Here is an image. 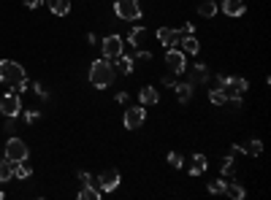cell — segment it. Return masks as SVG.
Here are the masks:
<instances>
[{
	"label": "cell",
	"mask_w": 271,
	"mask_h": 200,
	"mask_svg": "<svg viewBox=\"0 0 271 200\" xmlns=\"http://www.w3.org/2000/svg\"><path fill=\"white\" fill-rule=\"evenodd\" d=\"M0 82L6 86H14L17 92L28 90V76H25V68L14 60H0Z\"/></svg>",
	"instance_id": "obj_1"
},
{
	"label": "cell",
	"mask_w": 271,
	"mask_h": 200,
	"mask_svg": "<svg viewBox=\"0 0 271 200\" xmlns=\"http://www.w3.org/2000/svg\"><path fill=\"white\" fill-rule=\"evenodd\" d=\"M117 78V68L111 65V60H95V62L90 65V82L92 86H98V90H106V86H111Z\"/></svg>",
	"instance_id": "obj_2"
},
{
	"label": "cell",
	"mask_w": 271,
	"mask_h": 200,
	"mask_svg": "<svg viewBox=\"0 0 271 200\" xmlns=\"http://www.w3.org/2000/svg\"><path fill=\"white\" fill-rule=\"evenodd\" d=\"M19 111H22V100H19L17 90H9L0 95V114L9 116V119H17Z\"/></svg>",
	"instance_id": "obj_3"
},
{
	"label": "cell",
	"mask_w": 271,
	"mask_h": 200,
	"mask_svg": "<svg viewBox=\"0 0 271 200\" xmlns=\"http://www.w3.org/2000/svg\"><path fill=\"white\" fill-rule=\"evenodd\" d=\"M217 86H222V90L228 92V98L230 95H244L247 92V78H239V76H228V73H220L217 76Z\"/></svg>",
	"instance_id": "obj_4"
},
{
	"label": "cell",
	"mask_w": 271,
	"mask_h": 200,
	"mask_svg": "<svg viewBox=\"0 0 271 200\" xmlns=\"http://www.w3.org/2000/svg\"><path fill=\"white\" fill-rule=\"evenodd\" d=\"M114 14L125 22H136V19H141V6H138V0H117Z\"/></svg>",
	"instance_id": "obj_5"
},
{
	"label": "cell",
	"mask_w": 271,
	"mask_h": 200,
	"mask_svg": "<svg viewBox=\"0 0 271 200\" xmlns=\"http://www.w3.org/2000/svg\"><path fill=\"white\" fill-rule=\"evenodd\" d=\"M28 154H30V149L22 138H9L6 141V160L9 162H22V160H28Z\"/></svg>",
	"instance_id": "obj_6"
},
{
	"label": "cell",
	"mask_w": 271,
	"mask_h": 200,
	"mask_svg": "<svg viewBox=\"0 0 271 200\" xmlns=\"http://www.w3.org/2000/svg\"><path fill=\"white\" fill-rule=\"evenodd\" d=\"M120 182H122V176H120V170H117V168H106L101 176L95 178L98 190H101L103 195H106V192H114L117 186H120Z\"/></svg>",
	"instance_id": "obj_7"
},
{
	"label": "cell",
	"mask_w": 271,
	"mask_h": 200,
	"mask_svg": "<svg viewBox=\"0 0 271 200\" xmlns=\"http://www.w3.org/2000/svg\"><path fill=\"white\" fill-rule=\"evenodd\" d=\"M122 49H125V44H122V38L117 36V32L106 36V38H103V44H101V52H103V57H106V60L120 57V54H122Z\"/></svg>",
	"instance_id": "obj_8"
},
{
	"label": "cell",
	"mask_w": 271,
	"mask_h": 200,
	"mask_svg": "<svg viewBox=\"0 0 271 200\" xmlns=\"http://www.w3.org/2000/svg\"><path fill=\"white\" fill-rule=\"evenodd\" d=\"M144 122H147V111H144V106H133V108L125 111V119H122L125 130H138Z\"/></svg>",
	"instance_id": "obj_9"
},
{
	"label": "cell",
	"mask_w": 271,
	"mask_h": 200,
	"mask_svg": "<svg viewBox=\"0 0 271 200\" xmlns=\"http://www.w3.org/2000/svg\"><path fill=\"white\" fill-rule=\"evenodd\" d=\"M166 65L171 68V73H184V68H187V54L184 52H176L174 46L166 52Z\"/></svg>",
	"instance_id": "obj_10"
},
{
	"label": "cell",
	"mask_w": 271,
	"mask_h": 200,
	"mask_svg": "<svg viewBox=\"0 0 271 200\" xmlns=\"http://www.w3.org/2000/svg\"><path fill=\"white\" fill-rule=\"evenodd\" d=\"M128 44L133 46V49H149V36H147V28H141V24H138V28H133L130 30V36H128Z\"/></svg>",
	"instance_id": "obj_11"
},
{
	"label": "cell",
	"mask_w": 271,
	"mask_h": 200,
	"mask_svg": "<svg viewBox=\"0 0 271 200\" xmlns=\"http://www.w3.org/2000/svg\"><path fill=\"white\" fill-rule=\"evenodd\" d=\"M179 38H182V32L174 30V28H160V30H157V41L166 46V49L176 46V44H179Z\"/></svg>",
	"instance_id": "obj_12"
},
{
	"label": "cell",
	"mask_w": 271,
	"mask_h": 200,
	"mask_svg": "<svg viewBox=\"0 0 271 200\" xmlns=\"http://www.w3.org/2000/svg\"><path fill=\"white\" fill-rule=\"evenodd\" d=\"M209 168V160L201 154V152H198V154H193L190 157V165H187V170H190V176H201L203 170Z\"/></svg>",
	"instance_id": "obj_13"
},
{
	"label": "cell",
	"mask_w": 271,
	"mask_h": 200,
	"mask_svg": "<svg viewBox=\"0 0 271 200\" xmlns=\"http://www.w3.org/2000/svg\"><path fill=\"white\" fill-rule=\"evenodd\" d=\"M220 8L225 11L228 16H241L244 11H247V6H244V0H222Z\"/></svg>",
	"instance_id": "obj_14"
},
{
	"label": "cell",
	"mask_w": 271,
	"mask_h": 200,
	"mask_svg": "<svg viewBox=\"0 0 271 200\" xmlns=\"http://www.w3.org/2000/svg\"><path fill=\"white\" fill-rule=\"evenodd\" d=\"M179 41H182V52H184V54H198V52H201V44H198V38L193 36V32H187V36L179 38Z\"/></svg>",
	"instance_id": "obj_15"
},
{
	"label": "cell",
	"mask_w": 271,
	"mask_h": 200,
	"mask_svg": "<svg viewBox=\"0 0 271 200\" xmlns=\"http://www.w3.org/2000/svg\"><path fill=\"white\" fill-rule=\"evenodd\" d=\"M138 100H141V106H155L160 95H157L155 86H141V92H138Z\"/></svg>",
	"instance_id": "obj_16"
},
{
	"label": "cell",
	"mask_w": 271,
	"mask_h": 200,
	"mask_svg": "<svg viewBox=\"0 0 271 200\" xmlns=\"http://www.w3.org/2000/svg\"><path fill=\"white\" fill-rule=\"evenodd\" d=\"M101 198L103 192L95 184H82V190H79V200H101Z\"/></svg>",
	"instance_id": "obj_17"
},
{
	"label": "cell",
	"mask_w": 271,
	"mask_h": 200,
	"mask_svg": "<svg viewBox=\"0 0 271 200\" xmlns=\"http://www.w3.org/2000/svg\"><path fill=\"white\" fill-rule=\"evenodd\" d=\"M46 6H49V11L57 16H68V11H71L68 0H46Z\"/></svg>",
	"instance_id": "obj_18"
},
{
	"label": "cell",
	"mask_w": 271,
	"mask_h": 200,
	"mask_svg": "<svg viewBox=\"0 0 271 200\" xmlns=\"http://www.w3.org/2000/svg\"><path fill=\"white\" fill-rule=\"evenodd\" d=\"M114 68L120 70V73H125V76H130L133 73V57H128V54H120V57H114Z\"/></svg>",
	"instance_id": "obj_19"
},
{
	"label": "cell",
	"mask_w": 271,
	"mask_h": 200,
	"mask_svg": "<svg viewBox=\"0 0 271 200\" xmlns=\"http://www.w3.org/2000/svg\"><path fill=\"white\" fill-rule=\"evenodd\" d=\"M174 92L176 98H179V103H190V98H193V84H174Z\"/></svg>",
	"instance_id": "obj_20"
},
{
	"label": "cell",
	"mask_w": 271,
	"mask_h": 200,
	"mask_svg": "<svg viewBox=\"0 0 271 200\" xmlns=\"http://www.w3.org/2000/svg\"><path fill=\"white\" fill-rule=\"evenodd\" d=\"M217 11H220V6H217L214 0H203V3L198 6V14H201V16H206V19H211V16L217 14Z\"/></svg>",
	"instance_id": "obj_21"
},
{
	"label": "cell",
	"mask_w": 271,
	"mask_h": 200,
	"mask_svg": "<svg viewBox=\"0 0 271 200\" xmlns=\"http://www.w3.org/2000/svg\"><path fill=\"white\" fill-rule=\"evenodd\" d=\"M11 168H14L17 178H30L33 176V168L28 165V160H22V162H11Z\"/></svg>",
	"instance_id": "obj_22"
},
{
	"label": "cell",
	"mask_w": 271,
	"mask_h": 200,
	"mask_svg": "<svg viewBox=\"0 0 271 200\" xmlns=\"http://www.w3.org/2000/svg\"><path fill=\"white\" fill-rule=\"evenodd\" d=\"M206 78H209L206 65H195V68L190 70V84H201V82H206Z\"/></svg>",
	"instance_id": "obj_23"
},
{
	"label": "cell",
	"mask_w": 271,
	"mask_h": 200,
	"mask_svg": "<svg viewBox=\"0 0 271 200\" xmlns=\"http://www.w3.org/2000/svg\"><path fill=\"white\" fill-rule=\"evenodd\" d=\"M209 100H211V106H225L228 103V92L222 90V86H214V90L209 92Z\"/></svg>",
	"instance_id": "obj_24"
},
{
	"label": "cell",
	"mask_w": 271,
	"mask_h": 200,
	"mask_svg": "<svg viewBox=\"0 0 271 200\" xmlns=\"http://www.w3.org/2000/svg\"><path fill=\"white\" fill-rule=\"evenodd\" d=\"M225 195L233 198V200H241L244 195H247V192H244V186H241L239 182H230V184L225 182Z\"/></svg>",
	"instance_id": "obj_25"
},
{
	"label": "cell",
	"mask_w": 271,
	"mask_h": 200,
	"mask_svg": "<svg viewBox=\"0 0 271 200\" xmlns=\"http://www.w3.org/2000/svg\"><path fill=\"white\" fill-rule=\"evenodd\" d=\"M220 173H222V176H233V173H236V160H233V154L222 157V162H220Z\"/></svg>",
	"instance_id": "obj_26"
},
{
	"label": "cell",
	"mask_w": 271,
	"mask_h": 200,
	"mask_svg": "<svg viewBox=\"0 0 271 200\" xmlns=\"http://www.w3.org/2000/svg\"><path fill=\"white\" fill-rule=\"evenodd\" d=\"M263 152V144L257 141V138H249V144L244 146V154H249V157H257Z\"/></svg>",
	"instance_id": "obj_27"
},
{
	"label": "cell",
	"mask_w": 271,
	"mask_h": 200,
	"mask_svg": "<svg viewBox=\"0 0 271 200\" xmlns=\"http://www.w3.org/2000/svg\"><path fill=\"white\" fill-rule=\"evenodd\" d=\"M11 176H14L11 162H9V160H0V182H11Z\"/></svg>",
	"instance_id": "obj_28"
},
{
	"label": "cell",
	"mask_w": 271,
	"mask_h": 200,
	"mask_svg": "<svg viewBox=\"0 0 271 200\" xmlns=\"http://www.w3.org/2000/svg\"><path fill=\"white\" fill-rule=\"evenodd\" d=\"M168 165H171V168H182L184 157L179 154V152H168Z\"/></svg>",
	"instance_id": "obj_29"
},
{
	"label": "cell",
	"mask_w": 271,
	"mask_h": 200,
	"mask_svg": "<svg viewBox=\"0 0 271 200\" xmlns=\"http://www.w3.org/2000/svg\"><path fill=\"white\" fill-rule=\"evenodd\" d=\"M211 195H225V182H209Z\"/></svg>",
	"instance_id": "obj_30"
},
{
	"label": "cell",
	"mask_w": 271,
	"mask_h": 200,
	"mask_svg": "<svg viewBox=\"0 0 271 200\" xmlns=\"http://www.w3.org/2000/svg\"><path fill=\"white\" fill-rule=\"evenodd\" d=\"M38 119H41V114H38V111H28V114H25V122H28V124H36Z\"/></svg>",
	"instance_id": "obj_31"
},
{
	"label": "cell",
	"mask_w": 271,
	"mask_h": 200,
	"mask_svg": "<svg viewBox=\"0 0 271 200\" xmlns=\"http://www.w3.org/2000/svg\"><path fill=\"white\" fill-rule=\"evenodd\" d=\"M136 57H138V60H147V62H149V60H152V52H149V49H138Z\"/></svg>",
	"instance_id": "obj_32"
},
{
	"label": "cell",
	"mask_w": 271,
	"mask_h": 200,
	"mask_svg": "<svg viewBox=\"0 0 271 200\" xmlns=\"http://www.w3.org/2000/svg\"><path fill=\"white\" fill-rule=\"evenodd\" d=\"M79 178H82V184H95V178H92L90 173H84V170L79 173Z\"/></svg>",
	"instance_id": "obj_33"
},
{
	"label": "cell",
	"mask_w": 271,
	"mask_h": 200,
	"mask_svg": "<svg viewBox=\"0 0 271 200\" xmlns=\"http://www.w3.org/2000/svg\"><path fill=\"white\" fill-rule=\"evenodd\" d=\"M174 76H176V73H168V76H163V84H166V86H174V84H176Z\"/></svg>",
	"instance_id": "obj_34"
},
{
	"label": "cell",
	"mask_w": 271,
	"mask_h": 200,
	"mask_svg": "<svg viewBox=\"0 0 271 200\" xmlns=\"http://www.w3.org/2000/svg\"><path fill=\"white\" fill-rule=\"evenodd\" d=\"M41 3H44V0H25V8H38Z\"/></svg>",
	"instance_id": "obj_35"
},
{
	"label": "cell",
	"mask_w": 271,
	"mask_h": 200,
	"mask_svg": "<svg viewBox=\"0 0 271 200\" xmlns=\"http://www.w3.org/2000/svg\"><path fill=\"white\" fill-rule=\"evenodd\" d=\"M128 98H130L128 92H120V95H117V103H128Z\"/></svg>",
	"instance_id": "obj_36"
},
{
	"label": "cell",
	"mask_w": 271,
	"mask_h": 200,
	"mask_svg": "<svg viewBox=\"0 0 271 200\" xmlns=\"http://www.w3.org/2000/svg\"><path fill=\"white\" fill-rule=\"evenodd\" d=\"M0 200H3V192H0Z\"/></svg>",
	"instance_id": "obj_37"
}]
</instances>
